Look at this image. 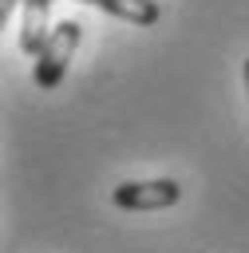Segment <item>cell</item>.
Returning <instances> with one entry per match:
<instances>
[{
  "label": "cell",
  "instance_id": "obj_2",
  "mask_svg": "<svg viewBox=\"0 0 249 253\" xmlns=\"http://www.w3.org/2000/svg\"><path fill=\"white\" fill-rule=\"evenodd\" d=\"M115 206L119 210H166L182 198V186L174 178H154V182H123L115 186Z\"/></svg>",
  "mask_w": 249,
  "mask_h": 253
},
{
  "label": "cell",
  "instance_id": "obj_4",
  "mask_svg": "<svg viewBox=\"0 0 249 253\" xmlns=\"http://www.w3.org/2000/svg\"><path fill=\"white\" fill-rule=\"evenodd\" d=\"M79 4H95V8H103L107 16L126 20V24H134V28H150V24H158V16H162V4H158V0H79Z\"/></svg>",
  "mask_w": 249,
  "mask_h": 253
},
{
  "label": "cell",
  "instance_id": "obj_3",
  "mask_svg": "<svg viewBox=\"0 0 249 253\" xmlns=\"http://www.w3.org/2000/svg\"><path fill=\"white\" fill-rule=\"evenodd\" d=\"M47 12H51V0H24V16H20V51L40 55L43 40L51 36V32H47Z\"/></svg>",
  "mask_w": 249,
  "mask_h": 253
},
{
  "label": "cell",
  "instance_id": "obj_1",
  "mask_svg": "<svg viewBox=\"0 0 249 253\" xmlns=\"http://www.w3.org/2000/svg\"><path fill=\"white\" fill-rule=\"evenodd\" d=\"M79 36H83V24L79 20H63L51 28V36L43 40L40 55H36V87L40 91H51L59 87V79L67 75V63L79 47Z\"/></svg>",
  "mask_w": 249,
  "mask_h": 253
},
{
  "label": "cell",
  "instance_id": "obj_5",
  "mask_svg": "<svg viewBox=\"0 0 249 253\" xmlns=\"http://www.w3.org/2000/svg\"><path fill=\"white\" fill-rule=\"evenodd\" d=\"M20 4H24V0H0V20H8V16L20 8Z\"/></svg>",
  "mask_w": 249,
  "mask_h": 253
},
{
  "label": "cell",
  "instance_id": "obj_6",
  "mask_svg": "<svg viewBox=\"0 0 249 253\" xmlns=\"http://www.w3.org/2000/svg\"><path fill=\"white\" fill-rule=\"evenodd\" d=\"M245 91H249V59H245Z\"/></svg>",
  "mask_w": 249,
  "mask_h": 253
}]
</instances>
